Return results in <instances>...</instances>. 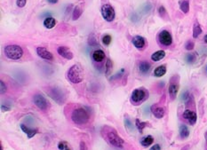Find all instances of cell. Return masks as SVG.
Instances as JSON below:
<instances>
[{
  "label": "cell",
  "instance_id": "cell-1",
  "mask_svg": "<svg viewBox=\"0 0 207 150\" xmlns=\"http://www.w3.org/2000/svg\"><path fill=\"white\" fill-rule=\"evenodd\" d=\"M102 135L106 141L113 147L122 148L124 145V140L117 134V131L108 125H105L102 129Z\"/></svg>",
  "mask_w": 207,
  "mask_h": 150
},
{
  "label": "cell",
  "instance_id": "cell-2",
  "mask_svg": "<svg viewBox=\"0 0 207 150\" xmlns=\"http://www.w3.org/2000/svg\"><path fill=\"white\" fill-rule=\"evenodd\" d=\"M90 119V115L88 111L84 107L76 108L71 114V120L74 124L78 125H83L87 124Z\"/></svg>",
  "mask_w": 207,
  "mask_h": 150
},
{
  "label": "cell",
  "instance_id": "cell-3",
  "mask_svg": "<svg viewBox=\"0 0 207 150\" xmlns=\"http://www.w3.org/2000/svg\"><path fill=\"white\" fill-rule=\"evenodd\" d=\"M67 79L72 84H79L83 81L84 75L81 68L78 65H73L67 72Z\"/></svg>",
  "mask_w": 207,
  "mask_h": 150
},
{
  "label": "cell",
  "instance_id": "cell-4",
  "mask_svg": "<svg viewBox=\"0 0 207 150\" xmlns=\"http://www.w3.org/2000/svg\"><path fill=\"white\" fill-rule=\"evenodd\" d=\"M46 92L52 100L60 105L63 104L66 100V94L64 93L62 89H61L59 87H56V86L55 87L54 86L48 87L47 90H46Z\"/></svg>",
  "mask_w": 207,
  "mask_h": 150
},
{
  "label": "cell",
  "instance_id": "cell-5",
  "mask_svg": "<svg viewBox=\"0 0 207 150\" xmlns=\"http://www.w3.org/2000/svg\"><path fill=\"white\" fill-rule=\"evenodd\" d=\"M4 54L10 60H20L23 55V50L20 46L10 45L4 47Z\"/></svg>",
  "mask_w": 207,
  "mask_h": 150
},
{
  "label": "cell",
  "instance_id": "cell-6",
  "mask_svg": "<svg viewBox=\"0 0 207 150\" xmlns=\"http://www.w3.org/2000/svg\"><path fill=\"white\" fill-rule=\"evenodd\" d=\"M149 97V93L145 88H138L135 89L131 95V102L133 105H139L142 103L144 100H146Z\"/></svg>",
  "mask_w": 207,
  "mask_h": 150
},
{
  "label": "cell",
  "instance_id": "cell-7",
  "mask_svg": "<svg viewBox=\"0 0 207 150\" xmlns=\"http://www.w3.org/2000/svg\"><path fill=\"white\" fill-rule=\"evenodd\" d=\"M101 12H102V17H103L105 21L110 22L115 19L116 13H115V10H114V8L112 7L111 4H104L102 6Z\"/></svg>",
  "mask_w": 207,
  "mask_h": 150
},
{
  "label": "cell",
  "instance_id": "cell-8",
  "mask_svg": "<svg viewBox=\"0 0 207 150\" xmlns=\"http://www.w3.org/2000/svg\"><path fill=\"white\" fill-rule=\"evenodd\" d=\"M34 104L42 111H46L50 107V103L43 95L41 94H36L33 97Z\"/></svg>",
  "mask_w": 207,
  "mask_h": 150
},
{
  "label": "cell",
  "instance_id": "cell-9",
  "mask_svg": "<svg viewBox=\"0 0 207 150\" xmlns=\"http://www.w3.org/2000/svg\"><path fill=\"white\" fill-rule=\"evenodd\" d=\"M179 91V76L178 75H174L171 78L170 80V85H169V94L172 100H174L177 96Z\"/></svg>",
  "mask_w": 207,
  "mask_h": 150
},
{
  "label": "cell",
  "instance_id": "cell-10",
  "mask_svg": "<svg viewBox=\"0 0 207 150\" xmlns=\"http://www.w3.org/2000/svg\"><path fill=\"white\" fill-rule=\"evenodd\" d=\"M158 40L159 42L165 46H169L173 43V37L169 31L167 30H162L158 35Z\"/></svg>",
  "mask_w": 207,
  "mask_h": 150
},
{
  "label": "cell",
  "instance_id": "cell-11",
  "mask_svg": "<svg viewBox=\"0 0 207 150\" xmlns=\"http://www.w3.org/2000/svg\"><path fill=\"white\" fill-rule=\"evenodd\" d=\"M183 117L188 122V124L190 125H196L197 120V116L196 112L189 110V109H186L183 112Z\"/></svg>",
  "mask_w": 207,
  "mask_h": 150
},
{
  "label": "cell",
  "instance_id": "cell-12",
  "mask_svg": "<svg viewBox=\"0 0 207 150\" xmlns=\"http://www.w3.org/2000/svg\"><path fill=\"white\" fill-rule=\"evenodd\" d=\"M57 51L62 58H64L66 60H72L73 57H74L73 52L69 50V48L67 47V46H60V47H58Z\"/></svg>",
  "mask_w": 207,
  "mask_h": 150
},
{
  "label": "cell",
  "instance_id": "cell-13",
  "mask_svg": "<svg viewBox=\"0 0 207 150\" xmlns=\"http://www.w3.org/2000/svg\"><path fill=\"white\" fill-rule=\"evenodd\" d=\"M37 53L40 58H42L44 60H53V56H52V53L45 47H42V46L37 47Z\"/></svg>",
  "mask_w": 207,
  "mask_h": 150
},
{
  "label": "cell",
  "instance_id": "cell-14",
  "mask_svg": "<svg viewBox=\"0 0 207 150\" xmlns=\"http://www.w3.org/2000/svg\"><path fill=\"white\" fill-rule=\"evenodd\" d=\"M132 44L137 49H143L146 46V40L143 37L136 36L132 38Z\"/></svg>",
  "mask_w": 207,
  "mask_h": 150
},
{
  "label": "cell",
  "instance_id": "cell-15",
  "mask_svg": "<svg viewBox=\"0 0 207 150\" xmlns=\"http://www.w3.org/2000/svg\"><path fill=\"white\" fill-rule=\"evenodd\" d=\"M151 112L152 114L155 116L156 118H162L164 116V108L162 107H159V106H156V105H153L151 107Z\"/></svg>",
  "mask_w": 207,
  "mask_h": 150
},
{
  "label": "cell",
  "instance_id": "cell-16",
  "mask_svg": "<svg viewBox=\"0 0 207 150\" xmlns=\"http://www.w3.org/2000/svg\"><path fill=\"white\" fill-rule=\"evenodd\" d=\"M20 126H21V129L22 130V131L26 133L28 139L33 138V137H34V136L37 133V131H38V130H37V129H31V128L28 127L27 125H23V124H22Z\"/></svg>",
  "mask_w": 207,
  "mask_h": 150
},
{
  "label": "cell",
  "instance_id": "cell-17",
  "mask_svg": "<svg viewBox=\"0 0 207 150\" xmlns=\"http://www.w3.org/2000/svg\"><path fill=\"white\" fill-rule=\"evenodd\" d=\"M93 59L95 62H102L105 59V52L102 50H95L93 52Z\"/></svg>",
  "mask_w": 207,
  "mask_h": 150
},
{
  "label": "cell",
  "instance_id": "cell-18",
  "mask_svg": "<svg viewBox=\"0 0 207 150\" xmlns=\"http://www.w3.org/2000/svg\"><path fill=\"white\" fill-rule=\"evenodd\" d=\"M151 65L148 61H141L139 64V70L141 74H148L150 71Z\"/></svg>",
  "mask_w": 207,
  "mask_h": 150
},
{
  "label": "cell",
  "instance_id": "cell-19",
  "mask_svg": "<svg viewBox=\"0 0 207 150\" xmlns=\"http://www.w3.org/2000/svg\"><path fill=\"white\" fill-rule=\"evenodd\" d=\"M165 57V51L163 50L157 51L151 55V60L153 61H159Z\"/></svg>",
  "mask_w": 207,
  "mask_h": 150
},
{
  "label": "cell",
  "instance_id": "cell-20",
  "mask_svg": "<svg viewBox=\"0 0 207 150\" xmlns=\"http://www.w3.org/2000/svg\"><path fill=\"white\" fill-rule=\"evenodd\" d=\"M179 4L180 9L184 13H188L189 12V0H180Z\"/></svg>",
  "mask_w": 207,
  "mask_h": 150
},
{
  "label": "cell",
  "instance_id": "cell-21",
  "mask_svg": "<svg viewBox=\"0 0 207 150\" xmlns=\"http://www.w3.org/2000/svg\"><path fill=\"white\" fill-rule=\"evenodd\" d=\"M165 73H166V67H165V65H161V66L157 67L155 70H154V75L156 77H161V76L165 75Z\"/></svg>",
  "mask_w": 207,
  "mask_h": 150
},
{
  "label": "cell",
  "instance_id": "cell-22",
  "mask_svg": "<svg viewBox=\"0 0 207 150\" xmlns=\"http://www.w3.org/2000/svg\"><path fill=\"white\" fill-rule=\"evenodd\" d=\"M180 136L181 139H187L189 136V130L187 125H181L180 126Z\"/></svg>",
  "mask_w": 207,
  "mask_h": 150
},
{
  "label": "cell",
  "instance_id": "cell-23",
  "mask_svg": "<svg viewBox=\"0 0 207 150\" xmlns=\"http://www.w3.org/2000/svg\"><path fill=\"white\" fill-rule=\"evenodd\" d=\"M56 24V21L54 18L52 17H46L44 21V26L46 28H52Z\"/></svg>",
  "mask_w": 207,
  "mask_h": 150
},
{
  "label": "cell",
  "instance_id": "cell-24",
  "mask_svg": "<svg viewBox=\"0 0 207 150\" xmlns=\"http://www.w3.org/2000/svg\"><path fill=\"white\" fill-rule=\"evenodd\" d=\"M153 142H154V138H153L151 135H148V136L144 137V138L141 140L140 144H141L143 147H149V146H150Z\"/></svg>",
  "mask_w": 207,
  "mask_h": 150
},
{
  "label": "cell",
  "instance_id": "cell-25",
  "mask_svg": "<svg viewBox=\"0 0 207 150\" xmlns=\"http://www.w3.org/2000/svg\"><path fill=\"white\" fill-rule=\"evenodd\" d=\"M82 13H83V9H82V7H81V5H77L75 8H74V10H73V13H72V19L74 20V21H76V20H78V19H79V17L82 15Z\"/></svg>",
  "mask_w": 207,
  "mask_h": 150
},
{
  "label": "cell",
  "instance_id": "cell-26",
  "mask_svg": "<svg viewBox=\"0 0 207 150\" xmlns=\"http://www.w3.org/2000/svg\"><path fill=\"white\" fill-rule=\"evenodd\" d=\"M202 33V28L199 24L196 23L194 27H193V37L194 38H197Z\"/></svg>",
  "mask_w": 207,
  "mask_h": 150
},
{
  "label": "cell",
  "instance_id": "cell-27",
  "mask_svg": "<svg viewBox=\"0 0 207 150\" xmlns=\"http://www.w3.org/2000/svg\"><path fill=\"white\" fill-rule=\"evenodd\" d=\"M148 125H149L148 123H146V122H141V121H140L139 119H136V120H135V125H136L137 129L139 130V131H140V133H142L143 129H144Z\"/></svg>",
  "mask_w": 207,
  "mask_h": 150
},
{
  "label": "cell",
  "instance_id": "cell-28",
  "mask_svg": "<svg viewBox=\"0 0 207 150\" xmlns=\"http://www.w3.org/2000/svg\"><path fill=\"white\" fill-rule=\"evenodd\" d=\"M185 60L187 61V63L188 64H192L196 61L197 60V56L195 53H188L186 56H185Z\"/></svg>",
  "mask_w": 207,
  "mask_h": 150
},
{
  "label": "cell",
  "instance_id": "cell-29",
  "mask_svg": "<svg viewBox=\"0 0 207 150\" xmlns=\"http://www.w3.org/2000/svg\"><path fill=\"white\" fill-rule=\"evenodd\" d=\"M106 69H105V71H106V74L108 75H110L111 71H112V68H113V63L111 61L110 59H108L107 60V62H106V65H105Z\"/></svg>",
  "mask_w": 207,
  "mask_h": 150
},
{
  "label": "cell",
  "instance_id": "cell-30",
  "mask_svg": "<svg viewBox=\"0 0 207 150\" xmlns=\"http://www.w3.org/2000/svg\"><path fill=\"white\" fill-rule=\"evenodd\" d=\"M58 149L60 150H70L68 143L66 141H61L58 144Z\"/></svg>",
  "mask_w": 207,
  "mask_h": 150
},
{
  "label": "cell",
  "instance_id": "cell-31",
  "mask_svg": "<svg viewBox=\"0 0 207 150\" xmlns=\"http://www.w3.org/2000/svg\"><path fill=\"white\" fill-rule=\"evenodd\" d=\"M111 40H112V38L109 35H105L102 37V43L105 46H109L111 43Z\"/></svg>",
  "mask_w": 207,
  "mask_h": 150
},
{
  "label": "cell",
  "instance_id": "cell-32",
  "mask_svg": "<svg viewBox=\"0 0 207 150\" xmlns=\"http://www.w3.org/2000/svg\"><path fill=\"white\" fill-rule=\"evenodd\" d=\"M12 108V106L8 103H2L1 105V110L2 112H7V111H10Z\"/></svg>",
  "mask_w": 207,
  "mask_h": 150
},
{
  "label": "cell",
  "instance_id": "cell-33",
  "mask_svg": "<svg viewBox=\"0 0 207 150\" xmlns=\"http://www.w3.org/2000/svg\"><path fill=\"white\" fill-rule=\"evenodd\" d=\"M194 47H195V44H194V42L191 41V40H188V41L186 43V45H185V48L188 51L193 50Z\"/></svg>",
  "mask_w": 207,
  "mask_h": 150
},
{
  "label": "cell",
  "instance_id": "cell-34",
  "mask_svg": "<svg viewBox=\"0 0 207 150\" xmlns=\"http://www.w3.org/2000/svg\"><path fill=\"white\" fill-rule=\"evenodd\" d=\"M181 100H183L185 103H187L188 100H190V94H189V93H188V91L182 93V95H181Z\"/></svg>",
  "mask_w": 207,
  "mask_h": 150
},
{
  "label": "cell",
  "instance_id": "cell-35",
  "mask_svg": "<svg viewBox=\"0 0 207 150\" xmlns=\"http://www.w3.org/2000/svg\"><path fill=\"white\" fill-rule=\"evenodd\" d=\"M89 45H90L91 46H96L98 45L97 40L95 39V37H94L93 35L90 36V37H89Z\"/></svg>",
  "mask_w": 207,
  "mask_h": 150
},
{
  "label": "cell",
  "instance_id": "cell-36",
  "mask_svg": "<svg viewBox=\"0 0 207 150\" xmlns=\"http://www.w3.org/2000/svg\"><path fill=\"white\" fill-rule=\"evenodd\" d=\"M6 90H7V86H6L5 83L3 82V81H1L0 82V93L4 94L6 92Z\"/></svg>",
  "mask_w": 207,
  "mask_h": 150
},
{
  "label": "cell",
  "instance_id": "cell-37",
  "mask_svg": "<svg viewBox=\"0 0 207 150\" xmlns=\"http://www.w3.org/2000/svg\"><path fill=\"white\" fill-rule=\"evenodd\" d=\"M158 13H159L160 16L163 17V18L166 15V10H165V8H164L163 5H161V6L158 8Z\"/></svg>",
  "mask_w": 207,
  "mask_h": 150
},
{
  "label": "cell",
  "instance_id": "cell-38",
  "mask_svg": "<svg viewBox=\"0 0 207 150\" xmlns=\"http://www.w3.org/2000/svg\"><path fill=\"white\" fill-rule=\"evenodd\" d=\"M125 125H126V127L127 129H129V130H132V127H133L132 122H131V120H130L128 117H126V118H125Z\"/></svg>",
  "mask_w": 207,
  "mask_h": 150
},
{
  "label": "cell",
  "instance_id": "cell-39",
  "mask_svg": "<svg viewBox=\"0 0 207 150\" xmlns=\"http://www.w3.org/2000/svg\"><path fill=\"white\" fill-rule=\"evenodd\" d=\"M27 0H16V4L18 7H24L26 4Z\"/></svg>",
  "mask_w": 207,
  "mask_h": 150
},
{
  "label": "cell",
  "instance_id": "cell-40",
  "mask_svg": "<svg viewBox=\"0 0 207 150\" xmlns=\"http://www.w3.org/2000/svg\"><path fill=\"white\" fill-rule=\"evenodd\" d=\"M80 150H88V148H87V146H86L84 141L80 142Z\"/></svg>",
  "mask_w": 207,
  "mask_h": 150
},
{
  "label": "cell",
  "instance_id": "cell-41",
  "mask_svg": "<svg viewBox=\"0 0 207 150\" xmlns=\"http://www.w3.org/2000/svg\"><path fill=\"white\" fill-rule=\"evenodd\" d=\"M149 150H161V147H160V145L155 144V145H154L153 147H151V149H150Z\"/></svg>",
  "mask_w": 207,
  "mask_h": 150
},
{
  "label": "cell",
  "instance_id": "cell-42",
  "mask_svg": "<svg viewBox=\"0 0 207 150\" xmlns=\"http://www.w3.org/2000/svg\"><path fill=\"white\" fill-rule=\"evenodd\" d=\"M50 4H56L58 2V0H47Z\"/></svg>",
  "mask_w": 207,
  "mask_h": 150
},
{
  "label": "cell",
  "instance_id": "cell-43",
  "mask_svg": "<svg viewBox=\"0 0 207 150\" xmlns=\"http://www.w3.org/2000/svg\"><path fill=\"white\" fill-rule=\"evenodd\" d=\"M204 40H205V42H206V43L207 44V35H206V36H205V37H204Z\"/></svg>",
  "mask_w": 207,
  "mask_h": 150
},
{
  "label": "cell",
  "instance_id": "cell-44",
  "mask_svg": "<svg viewBox=\"0 0 207 150\" xmlns=\"http://www.w3.org/2000/svg\"><path fill=\"white\" fill-rule=\"evenodd\" d=\"M0 150H4L3 149V146H2V143L0 142Z\"/></svg>",
  "mask_w": 207,
  "mask_h": 150
},
{
  "label": "cell",
  "instance_id": "cell-45",
  "mask_svg": "<svg viewBox=\"0 0 207 150\" xmlns=\"http://www.w3.org/2000/svg\"><path fill=\"white\" fill-rule=\"evenodd\" d=\"M205 138H206V142H207V131L205 133Z\"/></svg>",
  "mask_w": 207,
  "mask_h": 150
}]
</instances>
